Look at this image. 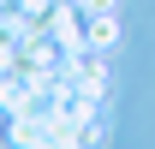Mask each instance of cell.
Wrapping results in <instances>:
<instances>
[{"label": "cell", "mask_w": 155, "mask_h": 149, "mask_svg": "<svg viewBox=\"0 0 155 149\" xmlns=\"http://www.w3.org/2000/svg\"><path fill=\"white\" fill-rule=\"evenodd\" d=\"M0 6H18V0H0Z\"/></svg>", "instance_id": "cell-6"}, {"label": "cell", "mask_w": 155, "mask_h": 149, "mask_svg": "<svg viewBox=\"0 0 155 149\" xmlns=\"http://www.w3.org/2000/svg\"><path fill=\"white\" fill-rule=\"evenodd\" d=\"M24 12H30V18H48V6H60V0H18Z\"/></svg>", "instance_id": "cell-4"}, {"label": "cell", "mask_w": 155, "mask_h": 149, "mask_svg": "<svg viewBox=\"0 0 155 149\" xmlns=\"http://www.w3.org/2000/svg\"><path fill=\"white\" fill-rule=\"evenodd\" d=\"M6 143L12 149H54V131H48L42 108L36 113H12V119H6Z\"/></svg>", "instance_id": "cell-1"}, {"label": "cell", "mask_w": 155, "mask_h": 149, "mask_svg": "<svg viewBox=\"0 0 155 149\" xmlns=\"http://www.w3.org/2000/svg\"><path fill=\"white\" fill-rule=\"evenodd\" d=\"M84 12H114V0H84Z\"/></svg>", "instance_id": "cell-5"}, {"label": "cell", "mask_w": 155, "mask_h": 149, "mask_svg": "<svg viewBox=\"0 0 155 149\" xmlns=\"http://www.w3.org/2000/svg\"><path fill=\"white\" fill-rule=\"evenodd\" d=\"M18 72V42H0V78Z\"/></svg>", "instance_id": "cell-3"}, {"label": "cell", "mask_w": 155, "mask_h": 149, "mask_svg": "<svg viewBox=\"0 0 155 149\" xmlns=\"http://www.w3.org/2000/svg\"><path fill=\"white\" fill-rule=\"evenodd\" d=\"M84 42H90L96 54H107V48L119 42V18L114 12H84Z\"/></svg>", "instance_id": "cell-2"}]
</instances>
